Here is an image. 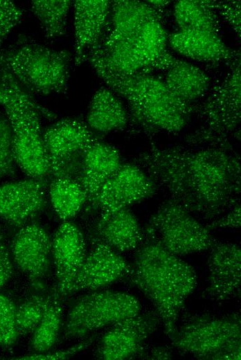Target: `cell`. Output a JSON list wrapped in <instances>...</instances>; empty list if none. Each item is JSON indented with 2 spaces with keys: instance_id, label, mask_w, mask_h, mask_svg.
<instances>
[{
  "instance_id": "9a60e30c",
  "label": "cell",
  "mask_w": 241,
  "mask_h": 360,
  "mask_svg": "<svg viewBox=\"0 0 241 360\" xmlns=\"http://www.w3.org/2000/svg\"><path fill=\"white\" fill-rule=\"evenodd\" d=\"M52 240L37 222L21 226L15 235L10 253L13 263L32 282L42 279L51 263Z\"/></svg>"
},
{
  "instance_id": "484cf974",
  "label": "cell",
  "mask_w": 241,
  "mask_h": 360,
  "mask_svg": "<svg viewBox=\"0 0 241 360\" xmlns=\"http://www.w3.org/2000/svg\"><path fill=\"white\" fill-rule=\"evenodd\" d=\"M52 206L64 221L73 217L87 201V194L77 181L69 178H54L49 185Z\"/></svg>"
},
{
  "instance_id": "44dd1931",
  "label": "cell",
  "mask_w": 241,
  "mask_h": 360,
  "mask_svg": "<svg viewBox=\"0 0 241 360\" xmlns=\"http://www.w3.org/2000/svg\"><path fill=\"white\" fill-rule=\"evenodd\" d=\"M122 164L119 152L114 146L100 140L83 152L82 166L77 181L84 190L89 202L103 184Z\"/></svg>"
},
{
  "instance_id": "8d00e7d4",
  "label": "cell",
  "mask_w": 241,
  "mask_h": 360,
  "mask_svg": "<svg viewBox=\"0 0 241 360\" xmlns=\"http://www.w3.org/2000/svg\"><path fill=\"white\" fill-rule=\"evenodd\" d=\"M172 357L171 351L166 347L157 346L153 348L150 352L145 355V359H170Z\"/></svg>"
},
{
  "instance_id": "cb8c5ba5",
  "label": "cell",
  "mask_w": 241,
  "mask_h": 360,
  "mask_svg": "<svg viewBox=\"0 0 241 360\" xmlns=\"http://www.w3.org/2000/svg\"><path fill=\"white\" fill-rule=\"evenodd\" d=\"M163 82L173 95L190 105L206 95L211 84L210 78L202 70L177 59L167 69Z\"/></svg>"
},
{
  "instance_id": "f1b7e54d",
  "label": "cell",
  "mask_w": 241,
  "mask_h": 360,
  "mask_svg": "<svg viewBox=\"0 0 241 360\" xmlns=\"http://www.w3.org/2000/svg\"><path fill=\"white\" fill-rule=\"evenodd\" d=\"M49 297L34 295L17 307L16 321L19 336L32 334L43 316Z\"/></svg>"
},
{
  "instance_id": "d590c367",
  "label": "cell",
  "mask_w": 241,
  "mask_h": 360,
  "mask_svg": "<svg viewBox=\"0 0 241 360\" xmlns=\"http://www.w3.org/2000/svg\"><path fill=\"white\" fill-rule=\"evenodd\" d=\"M13 260L2 235L0 234V289L12 278Z\"/></svg>"
},
{
  "instance_id": "5b68a950",
  "label": "cell",
  "mask_w": 241,
  "mask_h": 360,
  "mask_svg": "<svg viewBox=\"0 0 241 360\" xmlns=\"http://www.w3.org/2000/svg\"><path fill=\"white\" fill-rule=\"evenodd\" d=\"M71 60L68 51L53 49L28 38L0 48V68L28 93H66Z\"/></svg>"
},
{
  "instance_id": "30bf717a",
  "label": "cell",
  "mask_w": 241,
  "mask_h": 360,
  "mask_svg": "<svg viewBox=\"0 0 241 360\" xmlns=\"http://www.w3.org/2000/svg\"><path fill=\"white\" fill-rule=\"evenodd\" d=\"M48 159L49 176L74 179L80 172L84 151L100 140L88 125L78 119H62L42 134Z\"/></svg>"
},
{
  "instance_id": "9c48e42d",
  "label": "cell",
  "mask_w": 241,
  "mask_h": 360,
  "mask_svg": "<svg viewBox=\"0 0 241 360\" xmlns=\"http://www.w3.org/2000/svg\"><path fill=\"white\" fill-rule=\"evenodd\" d=\"M141 305L134 296L121 291H96L80 297L66 316L63 339H80L93 331L140 314Z\"/></svg>"
},
{
  "instance_id": "e0dca14e",
  "label": "cell",
  "mask_w": 241,
  "mask_h": 360,
  "mask_svg": "<svg viewBox=\"0 0 241 360\" xmlns=\"http://www.w3.org/2000/svg\"><path fill=\"white\" fill-rule=\"evenodd\" d=\"M131 265L116 251L102 243L93 246L76 277L73 293L96 290L129 275Z\"/></svg>"
},
{
  "instance_id": "603a6c76",
  "label": "cell",
  "mask_w": 241,
  "mask_h": 360,
  "mask_svg": "<svg viewBox=\"0 0 241 360\" xmlns=\"http://www.w3.org/2000/svg\"><path fill=\"white\" fill-rule=\"evenodd\" d=\"M129 120V114L114 91L106 87L96 91L87 116V125L92 131L107 134L123 129Z\"/></svg>"
},
{
  "instance_id": "4316f807",
  "label": "cell",
  "mask_w": 241,
  "mask_h": 360,
  "mask_svg": "<svg viewBox=\"0 0 241 360\" xmlns=\"http://www.w3.org/2000/svg\"><path fill=\"white\" fill-rule=\"evenodd\" d=\"M58 298L56 291L50 296L43 316L31 334L30 347L35 353L48 352L57 340L63 312Z\"/></svg>"
},
{
  "instance_id": "ac0fdd59",
  "label": "cell",
  "mask_w": 241,
  "mask_h": 360,
  "mask_svg": "<svg viewBox=\"0 0 241 360\" xmlns=\"http://www.w3.org/2000/svg\"><path fill=\"white\" fill-rule=\"evenodd\" d=\"M110 5L107 0L74 1L75 64L86 61L100 45L107 27Z\"/></svg>"
},
{
  "instance_id": "7402d4cb",
  "label": "cell",
  "mask_w": 241,
  "mask_h": 360,
  "mask_svg": "<svg viewBox=\"0 0 241 360\" xmlns=\"http://www.w3.org/2000/svg\"><path fill=\"white\" fill-rule=\"evenodd\" d=\"M168 42L181 55L200 62L231 61L240 55L226 45L219 34L209 32L178 30L168 36Z\"/></svg>"
},
{
  "instance_id": "e575fe53",
  "label": "cell",
  "mask_w": 241,
  "mask_h": 360,
  "mask_svg": "<svg viewBox=\"0 0 241 360\" xmlns=\"http://www.w3.org/2000/svg\"><path fill=\"white\" fill-rule=\"evenodd\" d=\"M240 202L234 205L225 215L217 217L206 226L210 229L238 228L241 225V213Z\"/></svg>"
},
{
  "instance_id": "277c9868",
  "label": "cell",
  "mask_w": 241,
  "mask_h": 360,
  "mask_svg": "<svg viewBox=\"0 0 241 360\" xmlns=\"http://www.w3.org/2000/svg\"><path fill=\"white\" fill-rule=\"evenodd\" d=\"M0 105L10 123L17 164L30 178L44 181L49 176L48 159L40 129L39 116L55 114L39 105L4 69L0 68Z\"/></svg>"
},
{
  "instance_id": "d4e9b609",
  "label": "cell",
  "mask_w": 241,
  "mask_h": 360,
  "mask_svg": "<svg viewBox=\"0 0 241 360\" xmlns=\"http://www.w3.org/2000/svg\"><path fill=\"white\" fill-rule=\"evenodd\" d=\"M214 1L181 0L175 3L173 16L179 30L218 34L220 26Z\"/></svg>"
},
{
  "instance_id": "4dcf8cb0",
  "label": "cell",
  "mask_w": 241,
  "mask_h": 360,
  "mask_svg": "<svg viewBox=\"0 0 241 360\" xmlns=\"http://www.w3.org/2000/svg\"><path fill=\"white\" fill-rule=\"evenodd\" d=\"M17 306L6 295L0 293V347L13 345L19 336L16 321Z\"/></svg>"
},
{
  "instance_id": "8992f818",
  "label": "cell",
  "mask_w": 241,
  "mask_h": 360,
  "mask_svg": "<svg viewBox=\"0 0 241 360\" xmlns=\"http://www.w3.org/2000/svg\"><path fill=\"white\" fill-rule=\"evenodd\" d=\"M170 339L178 350L199 359L240 360V315H191L177 326Z\"/></svg>"
},
{
  "instance_id": "836d02e7",
  "label": "cell",
  "mask_w": 241,
  "mask_h": 360,
  "mask_svg": "<svg viewBox=\"0 0 241 360\" xmlns=\"http://www.w3.org/2000/svg\"><path fill=\"white\" fill-rule=\"evenodd\" d=\"M216 9L240 37V1L216 2Z\"/></svg>"
},
{
  "instance_id": "74e56055",
  "label": "cell",
  "mask_w": 241,
  "mask_h": 360,
  "mask_svg": "<svg viewBox=\"0 0 241 360\" xmlns=\"http://www.w3.org/2000/svg\"><path fill=\"white\" fill-rule=\"evenodd\" d=\"M149 4L153 7L161 10L167 6L170 1H146Z\"/></svg>"
},
{
  "instance_id": "5bb4252c",
  "label": "cell",
  "mask_w": 241,
  "mask_h": 360,
  "mask_svg": "<svg viewBox=\"0 0 241 360\" xmlns=\"http://www.w3.org/2000/svg\"><path fill=\"white\" fill-rule=\"evenodd\" d=\"M51 253L57 282L56 293L65 296L73 293L78 273L85 259L84 236L73 223L64 221L52 240Z\"/></svg>"
},
{
  "instance_id": "d6986e66",
  "label": "cell",
  "mask_w": 241,
  "mask_h": 360,
  "mask_svg": "<svg viewBox=\"0 0 241 360\" xmlns=\"http://www.w3.org/2000/svg\"><path fill=\"white\" fill-rule=\"evenodd\" d=\"M93 243H102L117 252L136 249L145 239L137 218L127 208L100 212L91 235Z\"/></svg>"
},
{
  "instance_id": "8fae6325",
  "label": "cell",
  "mask_w": 241,
  "mask_h": 360,
  "mask_svg": "<svg viewBox=\"0 0 241 360\" xmlns=\"http://www.w3.org/2000/svg\"><path fill=\"white\" fill-rule=\"evenodd\" d=\"M160 318L156 312L139 314L111 325L100 338L96 355L103 360H125L144 356L145 342L156 331Z\"/></svg>"
},
{
  "instance_id": "4fadbf2b",
  "label": "cell",
  "mask_w": 241,
  "mask_h": 360,
  "mask_svg": "<svg viewBox=\"0 0 241 360\" xmlns=\"http://www.w3.org/2000/svg\"><path fill=\"white\" fill-rule=\"evenodd\" d=\"M207 260L208 285L202 297L223 303L240 296L241 249L232 242H217Z\"/></svg>"
},
{
  "instance_id": "2e32d148",
  "label": "cell",
  "mask_w": 241,
  "mask_h": 360,
  "mask_svg": "<svg viewBox=\"0 0 241 360\" xmlns=\"http://www.w3.org/2000/svg\"><path fill=\"white\" fill-rule=\"evenodd\" d=\"M44 181L30 178L0 186V218L21 228L39 214L46 204Z\"/></svg>"
},
{
  "instance_id": "1f68e13d",
  "label": "cell",
  "mask_w": 241,
  "mask_h": 360,
  "mask_svg": "<svg viewBox=\"0 0 241 360\" xmlns=\"http://www.w3.org/2000/svg\"><path fill=\"white\" fill-rule=\"evenodd\" d=\"M23 16V10L12 1L0 0V46Z\"/></svg>"
},
{
  "instance_id": "f546056e",
  "label": "cell",
  "mask_w": 241,
  "mask_h": 360,
  "mask_svg": "<svg viewBox=\"0 0 241 360\" xmlns=\"http://www.w3.org/2000/svg\"><path fill=\"white\" fill-rule=\"evenodd\" d=\"M17 165L11 125L7 117L0 115V180L13 176Z\"/></svg>"
},
{
  "instance_id": "7a4b0ae2",
  "label": "cell",
  "mask_w": 241,
  "mask_h": 360,
  "mask_svg": "<svg viewBox=\"0 0 241 360\" xmlns=\"http://www.w3.org/2000/svg\"><path fill=\"white\" fill-rule=\"evenodd\" d=\"M132 282L152 302L170 338L186 298L197 287L193 267L156 242L145 237L129 273Z\"/></svg>"
},
{
  "instance_id": "3957f363",
  "label": "cell",
  "mask_w": 241,
  "mask_h": 360,
  "mask_svg": "<svg viewBox=\"0 0 241 360\" xmlns=\"http://www.w3.org/2000/svg\"><path fill=\"white\" fill-rule=\"evenodd\" d=\"M91 65L109 88L125 99L130 120L145 134L177 133L187 125L193 105L173 95L163 80L150 73H114Z\"/></svg>"
},
{
  "instance_id": "6da1fadb",
  "label": "cell",
  "mask_w": 241,
  "mask_h": 360,
  "mask_svg": "<svg viewBox=\"0 0 241 360\" xmlns=\"http://www.w3.org/2000/svg\"><path fill=\"white\" fill-rule=\"evenodd\" d=\"M135 162L169 199L204 219L213 220L240 202V161L231 147L152 144Z\"/></svg>"
},
{
  "instance_id": "83f0119b",
  "label": "cell",
  "mask_w": 241,
  "mask_h": 360,
  "mask_svg": "<svg viewBox=\"0 0 241 360\" xmlns=\"http://www.w3.org/2000/svg\"><path fill=\"white\" fill-rule=\"evenodd\" d=\"M71 6L69 0L31 1V10L38 19L46 38L54 39L65 34Z\"/></svg>"
},
{
  "instance_id": "52a82bcc",
  "label": "cell",
  "mask_w": 241,
  "mask_h": 360,
  "mask_svg": "<svg viewBox=\"0 0 241 360\" xmlns=\"http://www.w3.org/2000/svg\"><path fill=\"white\" fill-rule=\"evenodd\" d=\"M202 126L186 142L193 145L231 147L229 139L240 123V55L226 77L201 104L193 105Z\"/></svg>"
},
{
  "instance_id": "d6a6232c",
  "label": "cell",
  "mask_w": 241,
  "mask_h": 360,
  "mask_svg": "<svg viewBox=\"0 0 241 360\" xmlns=\"http://www.w3.org/2000/svg\"><path fill=\"white\" fill-rule=\"evenodd\" d=\"M95 340V336H91L84 339L83 341L73 345V347L57 351L55 352L35 353L24 355L16 358V359L26 360H61L71 358L82 350L89 347Z\"/></svg>"
},
{
  "instance_id": "ffe728a7",
  "label": "cell",
  "mask_w": 241,
  "mask_h": 360,
  "mask_svg": "<svg viewBox=\"0 0 241 360\" xmlns=\"http://www.w3.org/2000/svg\"><path fill=\"white\" fill-rule=\"evenodd\" d=\"M161 10L147 1L117 0L111 1L109 21L100 46H107L134 36L148 21L161 19Z\"/></svg>"
},
{
  "instance_id": "ba28073f",
  "label": "cell",
  "mask_w": 241,
  "mask_h": 360,
  "mask_svg": "<svg viewBox=\"0 0 241 360\" xmlns=\"http://www.w3.org/2000/svg\"><path fill=\"white\" fill-rule=\"evenodd\" d=\"M145 237L179 256L210 250L217 240L186 209L168 199L150 216Z\"/></svg>"
},
{
  "instance_id": "7c38bea8",
  "label": "cell",
  "mask_w": 241,
  "mask_h": 360,
  "mask_svg": "<svg viewBox=\"0 0 241 360\" xmlns=\"http://www.w3.org/2000/svg\"><path fill=\"white\" fill-rule=\"evenodd\" d=\"M158 190L138 165L122 163L89 203L100 212L127 208L152 197Z\"/></svg>"
}]
</instances>
